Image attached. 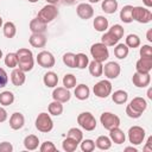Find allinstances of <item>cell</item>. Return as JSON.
I'll use <instances>...</instances> for the list:
<instances>
[{"label": "cell", "instance_id": "1", "mask_svg": "<svg viewBox=\"0 0 152 152\" xmlns=\"http://www.w3.org/2000/svg\"><path fill=\"white\" fill-rule=\"evenodd\" d=\"M17 58H18V68L20 70H23L24 72L31 71L33 69V53L31 50L21 48L19 49L17 52Z\"/></svg>", "mask_w": 152, "mask_h": 152}, {"label": "cell", "instance_id": "2", "mask_svg": "<svg viewBox=\"0 0 152 152\" xmlns=\"http://www.w3.org/2000/svg\"><path fill=\"white\" fill-rule=\"evenodd\" d=\"M90 55L94 58V61L103 63L104 61L108 59L109 51H108V48L103 43H95L90 48Z\"/></svg>", "mask_w": 152, "mask_h": 152}, {"label": "cell", "instance_id": "3", "mask_svg": "<svg viewBox=\"0 0 152 152\" xmlns=\"http://www.w3.org/2000/svg\"><path fill=\"white\" fill-rule=\"evenodd\" d=\"M57 15H58V10H57V7H56L55 5H52V4H48V5H45V6L38 12L37 18H38L39 20H42L43 23L49 24V23H51Z\"/></svg>", "mask_w": 152, "mask_h": 152}, {"label": "cell", "instance_id": "4", "mask_svg": "<svg viewBox=\"0 0 152 152\" xmlns=\"http://www.w3.org/2000/svg\"><path fill=\"white\" fill-rule=\"evenodd\" d=\"M36 128L42 133H48L53 128V121L48 113H40L38 114L36 119Z\"/></svg>", "mask_w": 152, "mask_h": 152}, {"label": "cell", "instance_id": "5", "mask_svg": "<svg viewBox=\"0 0 152 152\" xmlns=\"http://www.w3.org/2000/svg\"><path fill=\"white\" fill-rule=\"evenodd\" d=\"M132 19L140 24H147L152 20V13L148 8L135 6L132 8Z\"/></svg>", "mask_w": 152, "mask_h": 152}, {"label": "cell", "instance_id": "6", "mask_svg": "<svg viewBox=\"0 0 152 152\" xmlns=\"http://www.w3.org/2000/svg\"><path fill=\"white\" fill-rule=\"evenodd\" d=\"M77 124L86 131H94L96 128V119L89 112H83L77 116Z\"/></svg>", "mask_w": 152, "mask_h": 152}, {"label": "cell", "instance_id": "7", "mask_svg": "<svg viewBox=\"0 0 152 152\" xmlns=\"http://www.w3.org/2000/svg\"><path fill=\"white\" fill-rule=\"evenodd\" d=\"M100 121L103 126L104 129H108L110 131L112 128H115V127H119L120 126V118L110 112H104L101 114L100 116Z\"/></svg>", "mask_w": 152, "mask_h": 152}, {"label": "cell", "instance_id": "8", "mask_svg": "<svg viewBox=\"0 0 152 152\" xmlns=\"http://www.w3.org/2000/svg\"><path fill=\"white\" fill-rule=\"evenodd\" d=\"M93 91H94L95 96H97L100 99H106L112 93V83L108 80H102L94 86Z\"/></svg>", "mask_w": 152, "mask_h": 152}, {"label": "cell", "instance_id": "9", "mask_svg": "<svg viewBox=\"0 0 152 152\" xmlns=\"http://www.w3.org/2000/svg\"><path fill=\"white\" fill-rule=\"evenodd\" d=\"M145 139V129L140 126H133L128 129V140L132 145H140Z\"/></svg>", "mask_w": 152, "mask_h": 152}, {"label": "cell", "instance_id": "10", "mask_svg": "<svg viewBox=\"0 0 152 152\" xmlns=\"http://www.w3.org/2000/svg\"><path fill=\"white\" fill-rule=\"evenodd\" d=\"M55 57L51 52L49 51H40L38 55H37V63L42 66V68H46V69H50L55 65Z\"/></svg>", "mask_w": 152, "mask_h": 152}, {"label": "cell", "instance_id": "11", "mask_svg": "<svg viewBox=\"0 0 152 152\" xmlns=\"http://www.w3.org/2000/svg\"><path fill=\"white\" fill-rule=\"evenodd\" d=\"M132 82L138 88H146L151 82V75H150V72L144 74V72L135 71L132 77Z\"/></svg>", "mask_w": 152, "mask_h": 152}, {"label": "cell", "instance_id": "12", "mask_svg": "<svg viewBox=\"0 0 152 152\" xmlns=\"http://www.w3.org/2000/svg\"><path fill=\"white\" fill-rule=\"evenodd\" d=\"M103 72L108 80H114L120 75L121 68L116 62H108L103 68Z\"/></svg>", "mask_w": 152, "mask_h": 152}, {"label": "cell", "instance_id": "13", "mask_svg": "<svg viewBox=\"0 0 152 152\" xmlns=\"http://www.w3.org/2000/svg\"><path fill=\"white\" fill-rule=\"evenodd\" d=\"M76 13H77V15H78L81 19L88 20V19H90V18L94 15V8L91 7V5L86 4V2H82V4L77 5V7H76Z\"/></svg>", "mask_w": 152, "mask_h": 152}, {"label": "cell", "instance_id": "14", "mask_svg": "<svg viewBox=\"0 0 152 152\" xmlns=\"http://www.w3.org/2000/svg\"><path fill=\"white\" fill-rule=\"evenodd\" d=\"M70 97H71V94H70L69 89H66L65 87H57L52 91V99L56 101H59L62 103L68 102L70 100Z\"/></svg>", "mask_w": 152, "mask_h": 152}, {"label": "cell", "instance_id": "15", "mask_svg": "<svg viewBox=\"0 0 152 152\" xmlns=\"http://www.w3.org/2000/svg\"><path fill=\"white\" fill-rule=\"evenodd\" d=\"M135 70L144 74L150 72L152 70V57H140L135 63Z\"/></svg>", "mask_w": 152, "mask_h": 152}, {"label": "cell", "instance_id": "16", "mask_svg": "<svg viewBox=\"0 0 152 152\" xmlns=\"http://www.w3.org/2000/svg\"><path fill=\"white\" fill-rule=\"evenodd\" d=\"M24 124H25V118H24V115L21 113L15 112V113H13L11 115V118H10V126H11L12 129L18 131V129L23 128Z\"/></svg>", "mask_w": 152, "mask_h": 152}, {"label": "cell", "instance_id": "17", "mask_svg": "<svg viewBox=\"0 0 152 152\" xmlns=\"http://www.w3.org/2000/svg\"><path fill=\"white\" fill-rule=\"evenodd\" d=\"M28 42L33 48H44L46 45V36L44 33H32Z\"/></svg>", "mask_w": 152, "mask_h": 152}, {"label": "cell", "instance_id": "18", "mask_svg": "<svg viewBox=\"0 0 152 152\" xmlns=\"http://www.w3.org/2000/svg\"><path fill=\"white\" fill-rule=\"evenodd\" d=\"M109 138L112 140V142H115L118 145H121L125 142L126 140V135L124 133V131H121L119 127H115V128H112L109 131Z\"/></svg>", "mask_w": 152, "mask_h": 152}, {"label": "cell", "instance_id": "19", "mask_svg": "<svg viewBox=\"0 0 152 152\" xmlns=\"http://www.w3.org/2000/svg\"><path fill=\"white\" fill-rule=\"evenodd\" d=\"M25 80H26V76H25V72L23 70H20L19 68L12 70V72H11V81H12V83L14 86H17V87L23 86L25 83Z\"/></svg>", "mask_w": 152, "mask_h": 152}, {"label": "cell", "instance_id": "20", "mask_svg": "<svg viewBox=\"0 0 152 152\" xmlns=\"http://www.w3.org/2000/svg\"><path fill=\"white\" fill-rule=\"evenodd\" d=\"M129 106H131L135 112L142 114V113L146 110V108H147V102H146L145 99L137 96V97H134V99L129 102Z\"/></svg>", "mask_w": 152, "mask_h": 152}, {"label": "cell", "instance_id": "21", "mask_svg": "<svg viewBox=\"0 0 152 152\" xmlns=\"http://www.w3.org/2000/svg\"><path fill=\"white\" fill-rule=\"evenodd\" d=\"M24 146L28 151L37 150L38 146H39V139H38V137L34 135V134H28L27 137H25V139H24Z\"/></svg>", "mask_w": 152, "mask_h": 152}, {"label": "cell", "instance_id": "22", "mask_svg": "<svg viewBox=\"0 0 152 152\" xmlns=\"http://www.w3.org/2000/svg\"><path fill=\"white\" fill-rule=\"evenodd\" d=\"M46 25L38 18H34L30 21V30L32 33H44L46 31Z\"/></svg>", "mask_w": 152, "mask_h": 152}, {"label": "cell", "instance_id": "23", "mask_svg": "<svg viewBox=\"0 0 152 152\" xmlns=\"http://www.w3.org/2000/svg\"><path fill=\"white\" fill-rule=\"evenodd\" d=\"M88 69H89L90 75L94 76V77H100L103 74V65H102V63L97 62V61H94V59L91 62H89Z\"/></svg>", "mask_w": 152, "mask_h": 152}, {"label": "cell", "instance_id": "24", "mask_svg": "<svg viewBox=\"0 0 152 152\" xmlns=\"http://www.w3.org/2000/svg\"><path fill=\"white\" fill-rule=\"evenodd\" d=\"M93 25H94V28L99 32H104L107 28H108V19L103 15H97L95 17L94 21H93Z\"/></svg>", "mask_w": 152, "mask_h": 152}, {"label": "cell", "instance_id": "25", "mask_svg": "<svg viewBox=\"0 0 152 152\" xmlns=\"http://www.w3.org/2000/svg\"><path fill=\"white\" fill-rule=\"evenodd\" d=\"M89 95H90V89H89L88 86H86V84L76 86V88H75V96H76V99H78L81 101H84V100H87L89 97Z\"/></svg>", "mask_w": 152, "mask_h": 152}, {"label": "cell", "instance_id": "26", "mask_svg": "<svg viewBox=\"0 0 152 152\" xmlns=\"http://www.w3.org/2000/svg\"><path fill=\"white\" fill-rule=\"evenodd\" d=\"M43 82L48 88H55L58 83V76L53 71H48L43 77Z\"/></svg>", "mask_w": 152, "mask_h": 152}, {"label": "cell", "instance_id": "27", "mask_svg": "<svg viewBox=\"0 0 152 152\" xmlns=\"http://www.w3.org/2000/svg\"><path fill=\"white\" fill-rule=\"evenodd\" d=\"M101 7H102V11H104V13L113 14L118 10V1L116 0H103Z\"/></svg>", "mask_w": 152, "mask_h": 152}, {"label": "cell", "instance_id": "28", "mask_svg": "<svg viewBox=\"0 0 152 152\" xmlns=\"http://www.w3.org/2000/svg\"><path fill=\"white\" fill-rule=\"evenodd\" d=\"M132 8H133V6H131V5H126L121 8V11H120L121 21H124L126 24H129V23L133 21V19H132Z\"/></svg>", "mask_w": 152, "mask_h": 152}, {"label": "cell", "instance_id": "29", "mask_svg": "<svg viewBox=\"0 0 152 152\" xmlns=\"http://www.w3.org/2000/svg\"><path fill=\"white\" fill-rule=\"evenodd\" d=\"M129 52V48L126 44H116V46L114 48V55L115 57H118L119 59H125L128 56Z\"/></svg>", "mask_w": 152, "mask_h": 152}, {"label": "cell", "instance_id": "30", "mask_svg": "<svg viewBox=\"0 0 152 152\" xmlns=\"http://www.w3.org/2000/svg\"><path fill=\"white\" fill-rule=\"evenodd\" d=\"M95 146L100 150H109L112 147V140L109 137L100 135L95 141Z\"/></svg>", "mask_w": 152, "mask_h": 152}, {"label": "cell", "instance_id": "31", "mask_svg": "<svg viewBox=\"0 0 152 152\" xmlns=\"http://www.w3.org/2000/svg\"><path fill=\"white\" fill-rule=\"evenodd\" d=\"M118 42H119V39L109 31L104 32L101 37V43H103L106 46H114V45L118 44Z\"/></svg>", "mask_w": 152, "mask_h": 152}, {"label": "cell", "instance_id": "32", "mask_svg": "<svg viewBox=\"0 0 152 152\" xmlns=\"http://www.w3.org/2000/svg\"><path fill=\"white\" fill-rule=\"evenodd\" d=\"M127 99H128V94H127V91H125V90H116V91H114V93L112 94V100H113V102H115V103H118V104H124V103H126Z\"/></svg>", "mask_w": 152, "mask_h": 152}, {"label": "cell", "instance_id": "33", "mask_svg": "<svg viewBox=\"0 0 152 152\" xmlns=\"http://www.w3.org/2000/svg\"><path fill=\"white\" fill-rule=\"evenodd\" d=\"M48 110H49V114L55 115V116H58V115H61V114L63 113V104H62V102L53 100V101L49 104Z\"/></svg>", "mask_w": 152, "mask_h": 152}, {"label": "cell", "instance_id": "34", "mask_svg": "<svg viewBox=\"0 0 152 152\" xmlns=\"http://www.w3.org/2000/svg\"><path fill=\"white\" fill-rule=\"evenodd\" d=\"M2 31H4V36L6 38H13L17 33V27L12 21H6L2 26Z\"/></svg>", "mask_w": 152, "mask_h": 152}, {"label": "cell", "instance_id": "35", "mask_svg": "<svg viewBox=\"0 0 152 152\" xmlns=\"http://www.w3.org/2000/svg\"><path fill=\"white\" fill-rule=\"evenodd\" d=\"M78 144H80V142L76 141V140H74L72 138L66 137V139H64L63 142H62V147H63V150L66 151V152H74V151L77 148Z\"/></svg>", "mask_w": 152, "mask_h": 152}, {"label": "cell", "instance_id": "36", "mask_svg": "<svg viewBox=\"0 0 152 152\" xmlns=\"http://www.w3.org/2000/svg\"><path fill=\"white\" fill-rule=\"evenodd\" d=\"M14 102V95L12 91L6 90L0 94V104L2 106H10Z\"/></svg>", "mask_w": 152, "mask_h": 152}, {"label": "cell", "instance_id": "37", "mask_svg": "<svg viewBox=\"0 0 152 152\" xmlns=\"http://www.w3.org/2000/svg\"><path fill=\"white\" fill-rule=\"evenodd\" d=\"M89 64V58L86 53H77L76 55V66L78 69H86Z\"/></svg>", "mask_w": 152, "mask_h": 152}, {"label": "cell", "instance_id": "38", "mask_svg": "<svg viewBox=\"0 0 152 152\" xmlns=\"http://www.w3.org/2000/svg\"><path fill=\"white\" fill-rule=\"evenodd\" d=\"M126 45H127L128 48H131V49L138 48V46L140 45V38H139V36L133 34V33L128 34V36L126 37Z\"/></svg>", "mask_w": 152, "mask_h": 152}, {"label": "cell", "instance_id": "39", "mask_svg": "<svg viewBox=\"0 0 152 152\" xmlns=\"http://www.w3.org/2000/svg\"><path fill=\"white\" fill-rule=\"evenodd\" d=\"M63 63L69 68L76 66V55L72 52H66L63 55Z\"/></svg>", "mask_w": 152, "mask_h": 152}, {"label": "cell", "instance_id": "40", "mask_svg": "<svg viewBox=\"0 0 152 152\" xmlns=\"http://www.w3.org/2000/svg\"><path fill=\"white\" fill-rule=\"evenodd\" d=\"M5 64L8 68H15L18 66V58H17V53L15 52H8L5 57Z\"/></svg>", "mask_w": 152, "mask_h": 152}, {"label": "cell", "instance_id": "41", "mask_svg": "<svg viewBox=\"0 0 152 152\" xmlns=\"http://www.w3.org/2000/svg\"><path fill=\"white\" fill-rule=\"evenodd\" d=\"M68 137H69V138H72L74 140L78 141V142H81L82 139H83V133H82V131H81L80 128L72 127V128H70V129L68 131Z\"/></svg>", "mask_w": 152, "mask_h": 152}, {"label": "cell", "instance_id": "42", "mask_svg": "<svg viewBox=\"0 0 152 152\" xmlns=\"http://www.w3.org/2000/svg\"><path fill=\"white\" fill-rule=\"evenodd\" d=\"M63 86L66 88V89H71L76 86V77L72 75V74H66L64 77H63Z\"/></svg>", "mask_w": 152, "mask_h": 152}, {"label": "cell", "instance_id": "43", "mask_svg": "<svg viewBox=\"0 0 152 152\" xmlns=\"http://www.w3.org/2000/svg\"><path fill=\"white\" fill-rule=\"evenodd\" d=\"M81 150L83 152H91V151H94L95 150V141H93L91 139H86V140L82 139Z\"/></svg>", "mask_w": 152, "mask_h": 152}, {"label": "cell", "instance_id": "44", "mask_svg": "<svg viewBox=\"0 0 152 152\" xmlns=\"http://www.w3.org/2000/svg\"><path fill=\"white\" fill-rule=\"evenodd\" d=\"M109 32H112L119 40L124 37V33H125V30H124V27L121 26V25H119V24H115V25H113L109 30H108Z\"/></svg>", "mask_w": 152, "mask_h": 152}, {"label": "cell", "instance_id": "45", "mask_svg": "<svg viewBox=\"0 0 152 152\" xmlns=\"http://www.w3.org/2000/svg\"><path fill=\"white\" fill-rule=\"evenodd\" d=\"M39 150H40V152H55V151H57V147L55 146L53 142H51V141H45V142H43V144L40 145Z\"/></svg>", "mask_w": 152, "mask_h": 152}, {"label": "cell", "instance_id": "46", "mask_svg": "<svg viewBox=\"0 0 152 152\" xmlns=\"http://www.w3.org/2000/svg\"><path fill=\"white\" fill-rule=\"evenodd\" d=\"M141 57H152V46L150 45H142L139 51Z\"/></svg>", "mask_w": 152, "mask_h": 152}, {"label": "cell", "instance_id": "47", "mask_svg": "<svg viewBox=\"0 0 152 152\" xmlns=\"http://www.w3.org/2000/svg\"><path fill=\"white\" fill-rule=\"evenodd\" d=\"M126 114H127L129 118H132V119H138V118H140V116L142 115V114L135 112L129 104H127V107H126Z\"/></svg>", "mask_w": 152, "mask_h": 152}, {"label": "cell", "instance_id": "48", "mask_svg": "<svg viewBox=\"0 0 152 152\" xmlns=\"http://www.w3.org/2000/svg\"><path fill=\"white\" fill-rule=\"evenodd\" d=\"M8 82V76H7V72L0 68V88H4Z\"/></svg>", "mask_w": 152, "mask_h": 152}, {"label": "cell", "instance_id": "49", "mask_svg": "<svg viewBox=\"0 0 152 152\" xmlns=\"http://www.w3.org/2000/svg\"><path fill=\"white\" fill-rule=\"evenodd\" d=\"M12 151H13V146L11 142L4 141L0 144V152H12Z\"/></svg>", "mask_w": 152, "mask_h": 152}, {"label": "cell", "instance_id": "50", "mask_svg": "<svg viewBox=\"0 0 152 152\" xmlns=\"http://www.w3.org/2000/svg\"><path fill=\"white\" fill-rule=\"evenodd\" d=\"M6 119H7V112H6L5 108L0 107V122L6 121Z\"/></svg>", "mask_w": 152, "mask_h": 152}, {"label": "cell", "instance_id": "51", "mask_svg": "<svg viewBox=\"0 0 152 152\" xmlns=\"http://www.w3.org/2000/svg\"><path fill=\"white\" fill-rule=\"evenodd\" d=\"M151 141H152V137H148L147 139V142L144 147V151H148V152H152V147H151Z\"/></svg>", "mask_w": 152, "mask_h": 152}, {"label": "cell", "instance_id": "52", "mask_svg": "<svg viewBox=\"0 0 152 152\" xmlns=\"http://www.w3.org/2000/svg\"><path fill=\"white\" fill-rule=\"evenodd\" d=\"M146 38H147V40L151 43L152 42V28H150L148 31H147V33H146Z\"/></svg>", "mask_w": 152, "mask_h": 152}, {"label": "cell", "instance_id": "53", "mask_svg": "<svg viewBox=\"0 0 152 152\" xmlns=\"http://www.w3.org/2000/svg\"><path fill=\"white\" fill-rule=\"evenodd\" d=\"M142 2H144V5H145L147 8H150V7L152 6V0H142Z\"/></svg>", "mask_w": 152, "mask_h": 152}, {"label": "cell", "instance_id": "54", "mask_svg": "<svg viewBox=\"0 0 152 152\" xmlns=\"http://www.w3.org/2000/svg\"><path fill=\"white\" fill-rule=\"evenodd\" d=\"M63 2L65 5H74L76 2V0H63Z\"/></svg>", "mask_w": 152, "mask_h": 152}, {"label": "cell", "instance_id": "55", "mask_svg": "<svg viewBox=\"0 0 152 152\" xmlns=\"http://www.w3.org/2000/svg\"><path fill=\"white\" fill-rule=\"evenodd\" d=\"M147 97H148L150 100L152 99V89H151V88H150V89L147 90Z\"/></svg>", "mask_w": 152, "mask_h": 152}, {"label": "cell", "instance_id": "56", "mask_svg": "<svg viewBox=\"0 0 152 152\" xmlns=\"http://www.w3.org/2000/svg\"><path fill=\"white\" fill-rule=\"evenodd\" d=\"M125 151H133V152H137L138 150H137L135 147H126V148H125Z\"/></svg>", "mask_w": 152, "mask_h": 152}, {"label": "cell", "instance_id": "57", "mask_svg": "<svg viewBox=\"0 0 152 152\" xmlns=\"http://www.w3.org/2000/svg\"><path fill=\"white\" fill-rule=\"evenodd\" d=\"M59 0H46V2L48 4H52V5H55V4H57Z\"/></svg>", "mask_w": 152, "mask_h": 152}, {"label": "cell", "instance_id": "58", "mask_svg": "<svg viewBox=\"0 0 152 152\" xmlns=\"http://www.w3.org/2000/svg\"><path fill=\"white\" fill-rule=\"evenodd\" d=\"M100 0H89V2H91V4H96V2H99Z\"/></svg>", "mask_w": 152, "mask_h": 152}, {"label": "cell", "instance_id": "59", "mask_svg": "<svg viewBox=\"0 0 152 152\" xmlns=\"http://www.w3.org/2000/svg\"><path fill=\"white\" fill-rule=\"evenodd\" d=\"M27 1H28V2H32V4H34V2H37L38 0H27Z\"/></svg>", "mask_w": 152, "mask_h": 152}, {"label": "cell", "instance_id": "60", "mask_svg": "<svg viewBox=\"0 0 152 152\" xmlns=\"http://www.w3.org/2000/svg\"><path fill=\"white\" fill-rule=\"evenodd\" d=\"M1 26H2V18L0 17V27H1Z\"/></svg>", "mask_w": 152, "mask_h": 152}, {"label": "cell", "instance_id": "61", "mask_svg": "<svg viewBox=\"0 0 152 152\" xmlns=\"http://www.w3.org/2000/svg\"><path fill=\"white\" fill-rule=\"evenodd\" d=\"M2 57V51H1V49H0V58Z\"/></svg>", "mask_w": 152, "mask_h": 152}]
</instances>
